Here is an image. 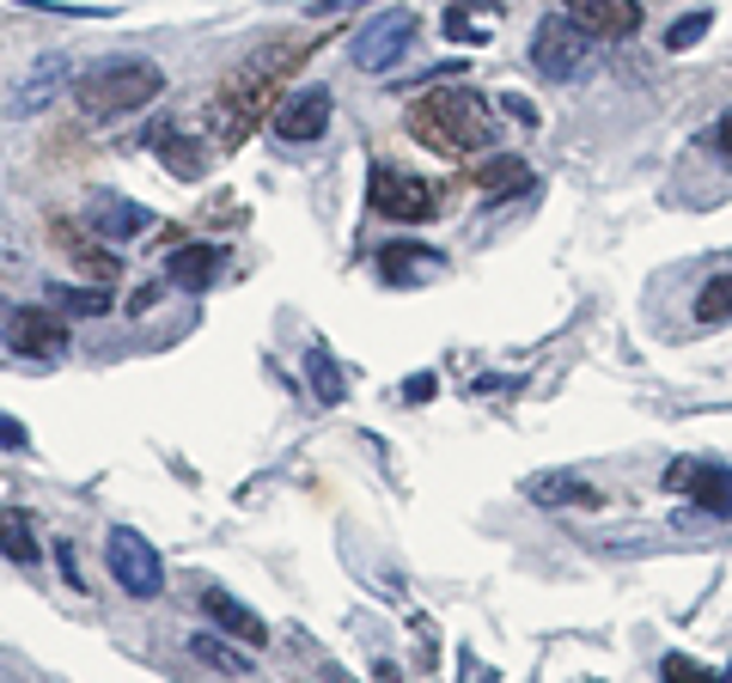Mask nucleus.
Returning a JSON list of instances; mask_svg holds the SVG:
<instances>
[{
	"mask_svg": "<svg viewBox=\"0 0 732 683\" xmlns=\"http://www.w3.org/2000/svg\"><path fill=\"white\" fill-rule=\"evenodd\" d=\"M159 92H165V74H159V62H147V55H110V62L86 67V74L74 79V98H79L86 116H135V110H147Z\"/></svg>",
	"mask_w": 732,
	"mask_h": 683,
	"instance_id": "nucleus-1",
	"label": "nucleus"
},
{
	"mask_svg": "<svg viewBox=\"0 0 732 683\" xmlns=\"http://www.w3.org/2000/svg\"><path fill=\"white\" fill-rule=\"evenodd\" d=\"M409 128L434 153H470V147L488 140V110L476 104V92H434L409 110Z\"/></svg>",
	"mask_w": 732,
	"mask_h": 683,
	"instance_id": "nucleus-2",
	"label": "nucleus"
},
{
	"mask_svg": "<svg viewBox=\"0 0 732 683\" xmlns=\"http://www.w3.org/2000/svg\"><path fill=\"white\" fill-rule=\"evenodd\" d=\"M104 568H110V580L128 592V598H159L165 592V561H159V549L140 537V531H128V525H116L104 537Z\"/></svg>",
	"mask_w": 732,
	"mask_h": 683,
	"instance_id": "nucleus-3",
	"label": "nucleus"
},
{
	"mask_svg": "<svg viewBox=\"0 0 732 683\" xmlns=\"http://www.w3.org/2000/svg\"><path fill=\"white\" fill-rule=\"evenodd\" d=\"M415 44V13L409 7H385V13H373L367 25H360V37H355V67L360 74H385V67H397V55Z\"/></svg>",
	"mask_w": 732,
	"mask_h": 683,
	"instance_id": "nucleus-4",
	"label": "nucleus"
},
{
	"mask_svg": "<svg viewBox=\"0 0 732 683\" xmlns=\"http://www.w3.org/2000/svg\"><path fill=\"white\" fill-rule=\"evenodd\" d=\"M586 44H593V37H580L561 13H549L544 25L531 32V67L544 79H574L580 67H586Z\"/></svg>",
	"mask_w": 732,
	"mask_h": 683,
	"instance_id": "nucleus-5",
	"label": "nucleus"
},
{
	"mask_svg": "<svg viewBox=\"0 0 732 683\" xmlns=\"http://www.w3.org/2000/svg\"><path fill=\"white\" fill-rule=\"evenodd\" d=\"M367 196H373V214H385V220H427L439 208L434 184H421V177H409V171H397V165H379Z\"/></svg>",
	"mask_w": 732,
	"mask_h": 683,
	"instance_id": "nucleus-6",
	"label": "nucleus"
},
{
	"mask_svg": "<svg viewBox=\"0 0 732 683\" xmlns=\"http://www.w3.org/2000/svg\"><path fill=\"white\" fill-rule=\"evenodd\" d=\"M7 342H13V355H25V360H55L67 348V324H62V311L25 306V311L7 318Z\"/></svg>",
	"mask_w": 732,
	"mask_h": 683,
	"instance_id": "nucleus-7",
	"label": "nucleus"
},
{
	"mask_svg": "<svg viewBox=\"0 0 732 683\" xmlns=\"http://www.w3.org/2000/svg\"><path fill=\"white\" fill-rule=\"evenodd\" d=\"M74 86V62H67L62 49H49V55H37L25 74H18V92H13V110L18 116H37V110H49L55 98Z\"/></svg>",
	"mask_w": 732,
	"mask_h": 683,
	"instance_id": "nucleus-8",
	"label": "nucleus"
},
{
	"mask_svg": "<svg viewBox=\"0 0 732 683\" xmlns=\"http://www.w3.org/2000/svg\"><path fill=\"white\" fill-rule=\"evenodd\" d=\"M561 18L580 37H635L641 32V0H568Z\"/></svg>",
	"mask_w": 732,
	"mask_h": 683,
	"instance_id": "nucleus-9",
	"label": "nucleus"
},
{
	"mask_svg": "<svg viewBox=\"0 0 732 683\" xmlns=\"http://www.w3.org/2000/svg\"><path fill=\"white\" fill-rule=\"evenodd\" d=\"M671 488L690 495L696 507H708L715 519L732 512V464H702V458H684V464H671Z\"/></svg>",
	"mask_w": 732,
	"mask_h": 683,
	"instance_id": "nucleus-10",
	"label": "nucleus"
},
{
	"mask_svg": "<svg viewBox=\"0 0 732 683\" xmlns=\"http://www.w3.org/2000/svg\"><path fill=\"white\" fill-rule=\"evenodd\" d=\"M330 110H336V98H330L324 86H306V92L281 98L275 116H269V128H275L281 140H318L330 128Z\"/></svg>",
	"mask_w": 732,
	"mask_h": 683,
	"instance_id": "nucleus-11",
	"label": "nucleus"
},
{
	"mask_svg": "<svg viewBox=\"0 0 732 683\" xmlns=\"http://www.w3.org/2000/svg\"><path fill=\"white\" fill-rule=\"evenodd\" d=\"M153 226V214L140 202H123V196H86V233H98L104 245H128V238H140Z\"/></svg>",
	"mask_w": 732,
	"mask_h": 683,
	"instance_id": "nucleus-12",
	"label": "nucleus"
},
{
	"mask_svg": "<svg viewBox=\"0 0 732 683\" xmlns=\"http://www.w3.org/2000/svg\"><path fill=\"white\" fill-rule=\"evenodd\" d=\"M202 610H208V622H214L220 635H233V641H238V647H245V653H250V647H269V622L257 617V610H250V605H238L233 592L208 586V592H202Z\"/></svg>",
	"mask_w": 732,
	"mask_h": 683,
	"instance_id": "nucleus-13",
	"label": "nucleus"
},
{
	"mask_svg": "<svg viewBox=\"0 0 732 683\" xmlns=\"http://www.w3.org/2000/svg\"><path fill=\"white\" fill-rule=\"evenodd\" d=\"M165 275H172L177 287H189V294L214 287V275H220V245H208V238H189V245H177L172 257H165Z\"/></svg>",
	"mask_w": 732,
	"mask_h": 683,
	"instance_id": "nucleus-14",
	"label": "nucleus"
},
{
	"mask_svg": "<svg viewBox=\"0 0 732 683\" xmlns=\"http://www.w3.org/2000/svg\"><path fill=\"white\" fill-rule=\"evenodd\" d=\"M0 556L18 561V568H37L44 561V544H37V525L25 507H0Z\"/></svg>",
	"mask_w": 732,
	"mask_h": 683,
	"instance_id": "nucleus-15",
	"label": "nucleus"
},
{
	"mask_svg": "<svg viewBox=\"0 0 732 683\" xmlns=\"http://www.w3.org/2000/svg\"><path fill=\"white\" fill-rule=\"evenodd\" d=\"M531 500H544V507H605V495L580 476H531Z\"/></svg>",
	"mask_w": 732,
	"mask_h": 683,
	"instance_id": "nucleus-16",
	"label": "nucleus"
},
{
	"mask_svg": "<svg viewBox=\"0 0 732 683\" xmlns=\"http://www.w3.org/2000/svg\"><path fill=\"white\" fill-rule=\"evenodd\" d=\"M306 378H312L318 403H343V397H348V378H343V367H336V355H330L324 342H312V355H306Z\"/></svg>",
	"mask_w": 732,
	"mask_h": 683,
	"instance_id": "nucleus-17",
	"label": "nucleus"
},
{
	"mask_svg": "<svg viewBox=\"0 0 732 683\" xmlns=\"http://www.w3.org/2000/svg\"><path fill=\"white\" fill-rule=\"evenodd\" d=\"M189 653L202 659L208 671H226V678H250V653H238L233 641H214V635H189Z\"/></svg>",
	"mask_w": 732,
	"mask_h": 683,
	"instance_id": "nucleus-18",
	"label": "nucleus"
},
{
	"mask_svg": "<svg viewBox=\"0 0 732 683\" xmlns=\"http://www.w3.org/2000/svg\"><path fill=\"white\" fill-rule=\"evenodd\" d=\"M153 147H159V159H165L177 177H202V171H208V153H196V140H189V135H172V128H159Z\"/></svg>",
	"mask_w": 732,
	"mask_h": 683,
	"instance_id": "nucleus-19",
	"label": "nucleus"
},
{
	"mask_svg": "<svg viewBox=\"0 0 732 683\" xmlns=\"http://www.w3.org/2000/svg\"><path fill=\"white\" fill-rule=\"evenodd\" d=\"M49 299H55V311H74V318H104V311H116V299H110L104 287H49Z\"/></svg>",
	"mask_w": 732,
	"mask_h": 683,
	"instance_id": "nucleus-20",
	"label": "nucleus"
},
{
	"mask_svg": "<svg viewBox=\"0 0 732 683\" xmlns=\"http://www.w3.org/2000/svg\"><path fill=\"white\" fill-rule=\"evenodd\" d=\"M696 318H702V324H727V318H732V275H727V281H708V287H702Z\"/></svg>",
	"mask_w": 732,
	"mask_h": 683,
	"instance_id": "nucleus-21",
	"label": "nucleus"
},
{
	"mask_svg": "<svg viewBox=\"0 0 732 683\" xmlns=\"http://www.w3.org/2000/svg\"><path fill=\"white\" fill-rule=\"evenodd\" d=\"M415 263H434V257L415 250V245H385V250H379V275H385V281H404Z\"/></svg>",
	"mask_w": 732,
	"mask_h": 683,
	"instance_id": "nucleus-22",
	"label": "nucleus"
},
{
	"mask_svg": "<svg viewBox=\"0 0 732 683\" xmlns=\"http://www.w3.org/2000/svg\"><path fill=\"white\" fill-rule=\"evenodd\" d=\"M659 671H666L671 683H720V671L696 666V659H690V653H666V659H659Z\"/></svg>",
	"mask_w": 732,
	"mask_h": 683,
	"instance_id": "nucleus-23",
	"label": "nucleus"
},
{
	"mask_svg": "<svg viewBox=\"0 0 732 683\" xmlns=\"http://www.w3.org/2000/svg\"><path fill=\"white\" fill-rule=\"evenodd\" d=\"M7 7H32V13H74V18H110V7H86V0H7Z\"/></svg>",
	"mask_w": 732,
	"mask_h": 683,
	"instance_id": "nucleus-24",
	"label": "nucleus"
},
{
	"mask_svg": "<svg viewBox=\"0 0 732 683\" xmlns=\"http://www.w3.org/2000/svg\"><path fill=\"white\" fill-rule=\"evenodd\" d=\"M708 25H715L708 13H684V18H678V25L666 32V49H690V44H702V37H708Z\"/></svg>",
	"mask_w": 732,
	"mask_h": 683,
	"instance_id": "nucleus-25",
	"label": "nucleus"
},
{
	"mask_svg": "<svg viewBox=\"0 0 732 683\" xmlns=\"http://www.w3.org/2000/svg\"><path fill=\"white\" fill-rule=\"evenodd\" d=\"M62 250H67V257H79V263L92 269V275H116V269H123L116 257H104V250H92V245H74V238H67Z\"/></svg>",
	"mask_w": 732,
	"mask_h": 683,
	"instance_id": "nucleus-26",
	"label": "nucleus"
},
{
	"mask_svg": "<svg viewBox=\"0 0 732 683\" xmlns=\"http://www.w3.org/2000/svg\"><path fill=\"white\" fill-rule=\"evenodd\" d=\"M0 451H32V427L13 415H0Z\"/></svg>",
	"mask_w": 732,
	"mask_h": 683,
	"instance_id": "nucleus-27",
	"label": "nucleus"
},
{
	"mask_svg": "<svg viewBox=\"0 0 732 683\" xmlns=\"http://www.w3.org/2000/svg\"><path fill=\"white\" fill-rule=\"evenodd\" d=\"M55 561H62V580L74 592H86V574H79V556H74V544H55Z\"/></svg>",
	"mask_w": 732,
	"mask_h": 683,
	"instance_id": "nucleus-28",
	"label": "nucleus"
},
{
	"mask_svg": "<svg viewBox=\"0 0 732 683\" xmlns=\"http://www.w3.org/2000/svg\"><path fill=\"white\" fill-rule=\"evenodd\" d=\"M367 0H312V18H336V13H355Z\"/></svg>",
	"mask_w": 732,
	"mask_h": 683,
	"instance_id": "nucleus-29",
	"label": "nucleus"
},
{
	"mask_svg": "<svg viewBox=\"0 0 732 683\" xmlns=\"http://www.w3.org/2000/svg\"><path fill=\"white\" fill-rule=\"evenodd\" d=\"M404 397H409V403H427V397H434V373L409 378V385H404Z\"/></svg>",
	"mask_w": 732,
	"mask_h": 683,
	"instance_id": "nucleus-30",
	"label": "nucleus"
},
{
	"mask_svg": "<svg viewBox=\"0 0 732 683\" xmlns=\"http://www.w3.org/2000/svg\"><path fill=\"white\" fill-rule=\"evenodd\" d=\"M715 147H720V159H727V165H732V110H727V116H720V128H715Z\"/></svg>",
	"mask_w": 732,
	"mask_h": 683,
	"instance_id": "nucleus-31",
	"label": "nucleus"
}]
</instances>
